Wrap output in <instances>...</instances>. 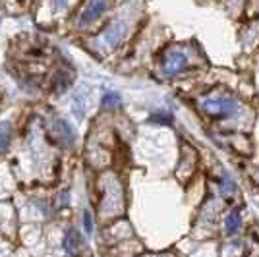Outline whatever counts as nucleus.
I'll return each instance as SVG.
<instances>
[{
  "label": "nucleus",
  "mask_w": 259,
  "mask_h": 257,
  "mask_svg": "<svg viewBox=\"0 0 259 257\" xmlns=\"http://www.w3.org/2000/svg\"><path fill=\"white\" fill-rule=\"evenodd\" d=\"M51 132L54 134V138L60 141L62 145H66V147L74 145V141H76V132H74V128L66 120H62V118L51 120Z\"/></svg>",
  "instance_id": "2"
},
{
  "label": "nucleus",
  "mask_w": 259,
  "mask_h": 257,
  "mask_svg": "<svg viewBox=\"0 0 259 257\" xmlns=\"http://www.w3.org/2000/svg\"><path fill=\"white\" fill-rule=\"evenodd\" d=\"M240 223H242V219H240V211H232V213L227 217V232L228 234H234L238 232V228H240Z\"/></svg>",
  "instance_id": "8"
},
{
  "label": "nucleus",
  "mask_w": 259,
  "mask_h": 257,
  "mask_svg": "<svg viewBox=\"0 0 259 257\" xmlns=\"http://www.w3.org/2000/svg\"><path fill=\"white\" fill-rule=\"evenodd\" d=\"M12 140V124L10 122H0V151H4L10 145Z\"/></svg>",
  "instance_id": "7"
},
{
  "label": "nucleus",
  "mask_w": 259,
  "mask_h": 257,
  "mask_svg": "<svg viewBox=\"0 0 259 257\" xmlns=\"http://www.w3.org/2000/svg\"><path fill=\"white\" fill-rule=\"evenodd\" d=\"M120 103H122V99H120V95L114 93V91H108L107 95L103 97V107L105 108H118Z\"/></svg>",
  "instance_id": "9"
},
{
  "label": "nucleus",
  "mask_w": 259,
  "mask_h": 257,
  "mask_svg": "<svg viewBox=\"0 0 259 257\" xmlns=\"http://www.w3.org/2000/svg\"><path fill=\"white\" fill-rule=\"evenodd\" d=\"M64 249L70 253V255H77V251L81 249V236L77 230L70 228L64 236Z\"/></svg>",
  "instance_id": "6"
},
{
  "label": "nucleus",
  "mask_w": 259,
  "mask_h": 257,
  "mask_svg": "<svg viewBox=\"0 0 259 257\" xmlns=\"http://www.w3.org/2000/svg\"><path fill=\"white\" fill-rule=\"evenodd\" d=\"M151 122H157V124H172V114L168 112H161V114H153Z\"/></svg>",
  "instance_id": "10"
},
{
  "label": "nucleus",
  "mask_w": 259,
  "mask_h": 257,
  "mask_svg": "<svg viewBox=\"0 0 259 257\" xmlns=\"http://www.w3.org/2000/svg\"><path fill=\"white\" fill-rule=\"evenodd\" d=\"M105 8H107V2H105V0H93V2L87 6L85 10H83L79 23H81V25H87V23L95 22L99 16L105 12Z\"/></svg>",
  "instance_id": "5"
},
{
  "label": "nucleus",
  "mask_w": 259,
  "mask_h": 257,
  "mask_svg": "<svg viewBox=\"0 0 259 257\" xmlns=\"http://www.w3.org/2000/svg\"><path fill=\"white\" fill-rule=\"evenodd\" d=\"M83 226H85L87 234H91V232H93V221H91V213H89V211L83 213Z\"/></svg>",
  "instance_id": "11"
},
{
  "label": "nucleus",
  "mask_w": 259,
  "mask_h": 257,
  "mask_svg": "<svg viewBox=\"0 0 259 257\" xmlns=\"http://www.w3.org/2000/svg\"><path fill=\"white\" fill-rule=\"evenodd\" d=\"M124 35H126V23H112L107 31L103 33V45L107 49H114L124 39Z\"/></svg>",
  "instance_id": "4"
},
{
  "label": "nucleus",
  "mask_w": 259,
  "mask_h": 257,
  "mask_svg": "<svg viewBox=\"0 0 259 257\" xmlns=\"http://www.w3.org/2000/svg\"><path fill=\"white\" fill-rule=\"evenodd\" d=\"M221 190H223V193L234 192V184L230 182V180H223V182H221Z\"/></svg>",
  "instance_id": "12"
},
{
  "label": "nucleus",
  "mask_w": 259,
  "mask_h": 257,
  "mask_svg": "<svg viewBox=\"0 0 259 257\" xmlns=\"http://www.w3.org/2000/svg\"><path fill=\"white\" fill-rule=\"evenodd\" d=\"M201 108H203V112H207L209 116L228 118L238 112V103L234 99H230V97L213 95V97H207L205 101L201 103Z\"/></svg>",
  "instance_id": "1"
},
{
  "label": "nucleus",
  "mask_w": 259,
  "mask_h": 257,
  "mask_svg": "<svg viewBox=\"0 0 259 257\" xmlns=\"http://www.w3.org/2000/svg\"><path fill=\"white\" fill-rule=\"evenodd\" d=\"M186 66H188V58L182 53L172 51V53L166 54L164 60H162V74L166 77H172V75L180 74Z\"/></svg>",
  "instance_id": "3"
}]
</instances>
